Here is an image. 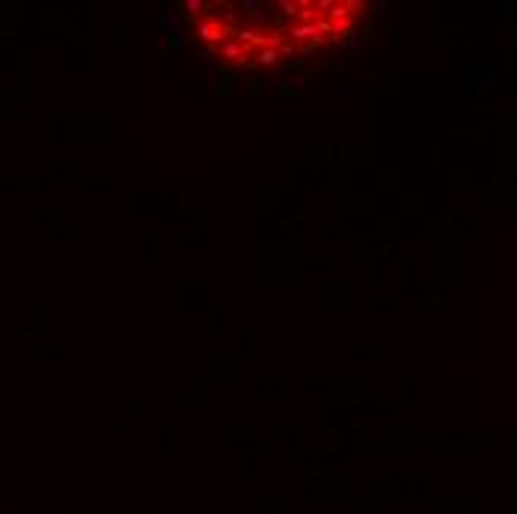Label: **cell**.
<instances>
[{
    "mask_svg": "<svg viewBox=\"0 0 517 514\" xmlns=\"http://www.w3.org/2000/svg\"><path fill=\"white\" fill-rule=\"evenodd\" d=\"M223 36H226V30H223V24H220V18H217V15H205V18H199V21H196V39L211 42V45H220V42H223Z\"/></svg>",
    "mask_w": 517,
    "mask_h": 514,
    "instance_id": "cell-1",
    "label": "cell"
},
{
    "mask_svg": "<svg viewBox=\"0 0 517 514\" xmlns=\"http://www.w3.org/2000/svg\"><path fill=\"white\" fill-rule=\"evenodd\" d=\"M217 51H220V54L226 57L229 63H244V60H247V54H250V48H244V45H241V42H238L235 36L223 39V42L217 45Z\"/></svg>",
    "mask_w": 517,
    "mask_h": 514,
    "instance_id": "cell-2",
    "label": "cell"
},
{
    "mask_svg": "<svg viewBox=\"0 0 517 514\" xmlns=\"http://www.w3.org/2000/svg\"><path fill=\"white\" fill-rule=\"evenodd\" d=\"M161 30L169 36L173 48H182V45H185V39H182V27H179V21L173 18V12H161Z\"/></svg>",
    "mask_w": 517,
    "mask_h": 514,
    "instance_id": "cell-3",
    "label": "cell"
},
{
    "mask_svg": "<svg viewBox=\"0 0 517 514\" xmlns=\"http://www.w3.org/2000/svg\"><path fill=\"white\" fill-rule=\"evenodd\" d=\"M283 42H286V33H271V36H265V33H262V42H258V45H262V48H271V51H274V48H277V45H283Z\"/></svg>",
    "mask_w": 517,
    "mask_h": 514,
    "instance_id": "cell-4",
    "label": "cell"
},
{
    "mask_svg": "<svg viewBox=\"0 0 517 514\" xmlns=\"http://www.w3.org/2000/svg\"><path fill=\"white\" fill-rule=\"evenodd\" d=\"M360 42H363V36H360V33H345L342 48H345V51H351V54H357V51H360Z\"/></svg>",
    "mask_w": 517,
    "mask_h": 514,
    "instance_id": "cell-5",
    "label": "cell"
},
{
    "mask_svg": "<svg viewBox=\"0 0 517 514\" xmlns=\"http://www.w3.org/2000/svg\"><path fill=\"white\" fill-rule=\"evenodd\" d=\"M271 6H274V9H280V12H283V15H297V3H294V0H274V3H271Z\"/></svg>",
    "mask_w": 517,
    "mask_h": 514,
    "instance_id": "cell-6",
    "label": "cell"
},
{
    "mask_svg": "<svg viewBox=\"0 0 517 514\" xmlns=\"http://www.w3.org/2000/svg\"><path fill=\"white\" fill-rule=\"evenodd\" d=\"M277 60H280L277 51H271V48H262V51H258V63L262 65H277Z\"/></svg>",
    "mask_w": 517,
    "mask_h": 514,
    "instance_id": "cell-7",
    "label": "cell"
},
{
    "mask_svg": "<svg viewBox=\"0 0 517 514\" xmlns=\"http://www.w3.org/2000/svg\"><path fill=\"white\" fill-rule=\"evenodd\" d=\"M220 9H223V21H226V24H235V21H238V12H235L232 3H223Z\"/></svg>",
    "mask_w": 517,
    "mask_h": 514,
    "instance_id": "cell-8",
    "label": "cell"
},
{
    "mask_svg": "<svg viewBox=\"0 0 517 514\" xmlns=\"http://www.w3.org/2000/svg\"><path fill=\"white\" fill-rule=\"evenodd\" d=\"M250 18H253V21H256V24H265V21H268V18H271V12H268V9H265V6H258L256 12H253V15H250Z\"/></svg>",
    "mask_w": 517,
    "mask_h": 514,
    "instance_id": "cell-9",
    "label": "cell"
},
{
    "mask_svg": "<svg viewBox=\"0 0 517 514\" xmlns=\"http://www.w3.org/2000/svg\"><path fill=\"white\" fill-rule=\"evenodd\" d=\"M185 9H188V12H202V9H205V3H202V0H185Z\"/></svg>",
    "mask_w": 517,
    "mask_h": 514,
    "instance_id": "cell-10",
    "label": "cell"
},
{
    "mask_svg": "<svg viewBox=\"0 0 517 514\" xmlns=\"http://www.w3.org/2000/svg\"><path fill=\"white\" fill-rule=\"evenodd\" d=\"M208 80H211V83H220V80H223V71H220V68H214L211 63H208Z\"/></svg>",
    "mask_w": 517,
    "mask_h": 514,
    "instance_id": "cell-11",
    "label": "cell"
},
{
    "mask_svg": "<svg viewBox=\"0 0 517 514\" xmlns=\"http://www.w3.org/2000/svg\"><path fill=\"white\" fill-rule=\"evenodd\" d=\"M258 6H262L258 0H244V3H241V9H244V15H253V12H256Z\"/></svg>",
    "mask_w": 517,
    "mask_h": 514,
    "instance_id": "cell-12",
    "label": "cell"
},
{
    "mask_svg": "<svg viewBox=\"0 0 517 514\" xmlns=\"http://www.w3.org/2000/svg\"><path fill=\"white\" fill-rule=\"evenodd\" d=\"M291 54H294V48H291L289 42H283V45H280V51H277V57H291Z\"/></svg>",
    "mask_w": 517,
    "mask_h": 514,
    "instance_id": "cell-13",
    "label": "cell"
},
{
    "mask_svg": "<svg viewBox=\"0 0 517 514\" xmlns=\"http://www.w3.org/2000/svg\"><path fill=\"white\" fill-rule=\"evenodd\" d=\"M315 48H318V45H315V42H306V45H303V48H300V51H303V54H306V57H309V54H312V51H315Z\"/></svg>",
    "mask_w": 517,
    "mask_h": 514,
    "instance_id": "cell-14",
    "label": "cell"
},
{
    "mask_svg": "<svg viewBox=\"0 0 517 514\" xmlns=\"http://www.w3.org/2000/svg\"><path fill=\"white\" fill-rule=\"evenodd\" d=\"M286 87H291V90H300V77H289V80H286Z\"/></svg>",
    "mask_w": 517,
    "mask_h": 514,
    "instance_id": "cell-15",
    "label": "cell"
},
{
    "mask_svg": "<svg viewBox=\"0 0 517 514\" xmlns=\"http://www.w3.org/2000/svg\"><path fill=\"white\" fill-rule=\"evenodd\" d=\"M372 9H375V15H384V9H387V3H375Z\"/></svg>",
    "mask_w": 517,
    "mask_h": 514,
    "instance_id": "cell-16",
    "label": "cell"
}]
</instances>
